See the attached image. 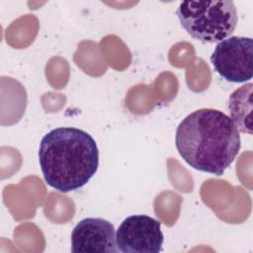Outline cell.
I'll return each mask as SVG.
<instances>
[{
	"mask_svg": "<svg viewBox=\"0 0 253 253\" xmlns=\"http://www.w3.org/2000/svg\"><path fill=\"white\" fill-rule=\"evenodd\" d=\"M73 253H115L119 249L114 225L101 217L81 219L71 233Z\"/></svg>",
	"mask_w": 253,
	"mask_h": 253,
	"instance_id": "obj_6",
	"label": "cell"
},
{
	"mask_svg": "<svg viewBox=\"0 0 253 253\" xmlns=\"http://www.w3.org/2000/svg\"><path fill=\"white\" fill-rule=\"evenodd\" d=\"M163 241L161 222L145 214L127 216L116 232L117 247L123 253H158Z\"/></svg>",
	"mask_w": 253,
	"mask_h": 253,
	"instance_id": "obj_5",
	"label": "cell"
},
{
	"mask_svg": "<svg viewBox=\"0 0 253 253\" xmlns=\"http://www.w3.org/2000/svg\"><path fill=\"white\" fill-rule=\"evenodd\" d=\"M177 150L192 168L220 176L237 156L239 130L232 119L215 109H200L188 115L178 126Z\"/></svg>",
	"mask_w": 253,
	"mask_h": 253,
	"instance_id": "obj_1",
	"label": "cell"
},
{
	"mask_svg": "<svg viewBox=\"0 0 253 253\" xmlns=\"http://www.w3.org/2000/svg\"><path fill=\"white\" fill-rule=\"evenodd\" d=\"M252 86L253 84L247 83L240 88L236 89L229 97L228 110L230 118L236 125L238 130L252 133L251 129V111H252Z\"/></svg>",
	"mask_w": 253,
	"mask_h": 253,
	"instance_id": "obj_7",
	"label": "cell"
},
{
	"mask_svg": "<svg viewBox=\"0 0 253 253\" xmlns=\"http://www.w3.org/2000/svg\"><path fill=\"white\" fill-rule=\"evenodd\" d=\"M39 162L46 184L59 193H68L82 188L95 175L99 149L85 130L60 126L42 136Z\"/></svg>",
	"mask_w": 253,
	"mask_h": 253,
	"instance_id": "obj_2",
	"label": "cell"
},
{
	"mask_svg": "<svg viewBox=\"0 0 253 253\" xmlns=\"http://www.w3.org/2000/svg\"><path fill=\"white\" fill-rule=\"evenodd\" d=\"M211 61L214 70L226 81L243 83L253 76V40L232 36L219 42Z\"/></svg>",
	"mask_w": 253,
	"mask_h": 253,
	"instance_id": "obj_4",
	"label": "cell"
},
{
	"mask_svg": "<svg viewBox=\"0 0 253 253\" xmlns=\"http://www.w3.org/2000/svg\"><path fill=\"white\" fill-rule=\"evenodd\" d=\"M177 16L184 30L202 42H219L233 33L237 12L232 1H183Z\"/></svg>",
	"mask_w": 253,
	"mask_h": 253,
	"instance_id": "obj_3",
	"label": "cell"
}]
</instances>
